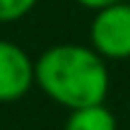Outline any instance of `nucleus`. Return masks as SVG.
Listing matches in <instances>:
<instances>
[{"mask_svg":"<svg viewBox=\"0 0 130 130\" xmlns=\"http://www.w3.org/2000/svg\"><path fill=\"white\" fill-rule=\"evenodd\" d=\"M34 79L41 92L68 111L104 104L108 94L106 60L92 46L56 43L34 60Z\"/></svg>","mask_w":130,"mask_h":130,"instance_id":"obj_1","label":"nucleus"},{"mask_svg":"<svg viewBox=\"0 0 130 130\" xmlns=\"http://www.w3.org/2000/svg\"><path fill=\"white\" fill-rule=\"evenodd\" d=\"M89 46L104 60L130 58V3H116L94 12L89 24Z\"/></svg>","mask_w":130,"mask_h":130,"instance_id":"obj_2","label":"nucleus"},{"mask_svg":"<svg viewBox=\"0 0 130 130\" xmlns=\"http://www.w3.org/2000/svg\"><path fill=\"white\" fill-rule=\"evenodd\" d=\"M36 84L34 60L14 41L0 39V101H17Z\"/></svg>","mask_w":130,"mask_h":130,"instance_id":"obj_3","label":"nucleus"},{"mask_svg":"<svg viewBox=\"0 0 130 130\" xmlns=\"http://www.w3.org/2000/svg\"><path fill=\"white\" fill-rule=\"evenodd\" d=\"M63 130H118V123H116V116L104 104H96V106H84V108L70 111Z\"/></svg>","mask_w":130,"mask_h":130,"instance_id":"obj_4","label":"nucleus"},{"mask_svg":"<svg viewBox=\"0 0 130 130\" xmlns=\"http://www.w3.org/2000/svg\"><path fill=\"white\" fill-rule=\"evenodd\" d=\"M39 0H0V24L17 22V19L27 17Z\"/></svg>","mask_w":130,"mask_h":130,"instance_id":"obj_5","label":"nucleus"},{"mask_svg":"<svg viewBox=\"0 0 130 130\" xmlns=\"http://www.w3.org/2000/svg\"><path fill=\"white\" fill-rule=\"evenodd\" d=\"M82 7H89V10H104V7H108V5H116V3H125V0H77Z\"/></svg>","mask_w":130,"mask_h":130,"instance_id":"obj_6","label":"nucleus"}]
</instances>
